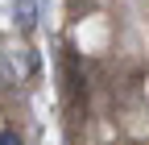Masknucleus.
Here are the masks:
<instances>
[{"instance_id": "1", "label": "nucleus", "mask_w": 149, "mask_h": 145, "mask_svg": "<svg viewBox=\"0 0 149 145\" xmlns=\"http://www.w3.org/2000/svg\"><path fill=\"white\" fill-rule=\"evenodd\" d=\"M0 145H21V137H17L13 129H4V133H0Z\"/></svg>"}]
</instances>
